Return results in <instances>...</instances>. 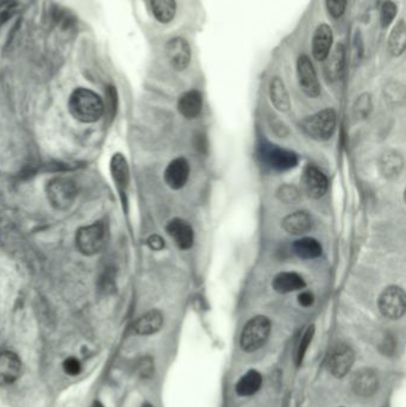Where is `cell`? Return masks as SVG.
I'll list each match as a JSON object with an SVG mask.
<instances>
[{
    "instance_id": "29",
    "label": "cell",
    "mask_w": 406,
    "mask_h": 407,
    "mask_svg": "<svg viewBox=\"0 0 406 407\" xmlns=\"http://www.w3.org/2000/svg\"><path fill=\"white\" fill-rule=\"evenodd\" d=\"M277 197L280 202H285V204H294V202H299L300 192L296 186L282 185L277 191Z\"/></svg>"
},
{
    "instance_id": "14",
    "label": "cell",
    "mask_w": 406,
    "mask_h": 407,
    "mask_svg": "<svg viewBox=\"0 0 406 407\" xmlns=\"http://www.w3.org/2000/svg\"><path fill=\"white\" fill-rule=\"evenodd\" d=\"M188 176H190V163L183 158L173 160L165 170L166 184L172 190L183 188L188 181Z\"/></svg>"
},
{
    "instance_id": "9",
    "label": "cell",
    "mask_w": 406,
    "mask_h": 407,
    "mask_svg": "<svg viewBox=\"0 0 406 407\" xmlns=\"http://www.w3.org/2000/svg\"><path fill=\"white\" fill-rule=\"evenodd\" d=\"M262 158L275 170H289L298 163V156L293 151H286L277 146H268L262 149Z\"/></svg>"
},
{
    "instance_id": "21",
    "label": "cell",
    "mask_w": 406,
    "mask_h": 407,
    "mask_svg": "<svg viewBox=\"0 0 406 407\" xmlns=\"http://www.w3.org/2000/svg\"><path fill=\"white\" fill-rule=\"evenodd\" d=\"M272 286L274 288L275 292L286 294L304 290L306 283L299 274L293 273V271H284V273H279L278 276H275L273 283H272Z\"/></svg>"
},
{
    "instance_id": "24",
    "label": "cell",
    "mask_w": 406,
    "mask_h": 407,
    "mask_svg": "<svg viewBox=\"0 0 406 407\" xmlns=\"http://www.w3.org/2000/svg\"><path fill=\"white\" fill-rule=\"evenodd\" d=\"M269 96H271L272 104L275 109L282 112H286L289 109V97L286 89L285 84L280 77L272 79L269 85Z\"/></svg>"
},
{
    "instance_id": "36",
    "label": "cell",
    "mask_w": 406,
    "mask_h": 407,
    "mask_svg": "<svg viewBox=\"0 0 406 407\" xmlns=\"http://www.w3.org/2000/svg\"><path fill=\"white\" fill-rule=\"evenodd\" d=\"M315 301V297L311 292H301V293L298 295V303H299L303 308H310Z\"/></svg>"
},
{
    "instance_id": "10",
    "label": "cell",
    "mask_w": 406,
    "mask_h": 407,
    "mask_svg": "<svg viewBox=\"0 0 406 407\" xmlns=\"http://www.w3.org/2000/svg\"><path fill=\"white\" fill-rule=\"evenodd\" d=\"M110 172L114 179V186L121 195L123 204L127 202V191L130 184V170H129L128 161L124 155L121 153L114 154L111 158Z\"/></svg>"
},
{
    "instance_id": "13",
    "label": "cell",
    "mask_w": 406,
    "mask_h": 407,
    "mask_svg": "<svg viewBox=\"0 0 406 407\" xmlns=\"http://www.w3.org/2000/svg\"><path fill=\"white\" fill-rule=\"evenodd\" d=\"M166 232L171 236V239L174 241L176 246L181 250H188L192 248L194 242L193 229L186 220L181 218H174L171 220L167 227Z\"/></svg>"
},
{
    "instance_id": "26",
    "label": "cell",
    "mask_w": 406,
    "mask_h": 407,
    "mask_svg": "<svg viewBox=\"0 0 406 407\" xmlns=\"http://www.w3.org/2000/svg\"><path fill=\"white\" fill-rule=\"evenodd\" d=\"M151 10L159 22L169 23L174 18L176 11V0H150Z\"/></svg>"
},
{
    "instance_id": "27",
    "label": "cell",
    "mask_w": 406,
    "mask_h": 407,
    "mask_svg": "<svg viewBox=\"0 0 406 407\" xmlns=\"http://www.w3.org/2000/svg\"><path fill=\"white\" fill-rule=\"evenodd\" d=\"M329 61L326 63V75L329 77L330 80H337L340 79L343 72L344 67V50L343 45L338 44L336 49L333 50L331 55H328ZM326 58V59H328Z\"/></svg>"
},
{
    "instance_id": "16",
    "label": "cell",
    "mask_w": 406,
    "mask_h": 407,
    "mask_svg": "<svg viewBox=\"0 0 406 407\" xmlns=\"http://www.w3.org/2000/svg\"><path fill=\"white\" fill-rule=\"evenodd\" d=\"M282 225V229L289 232V235L300 236L311 230L312 219L309 213L297 211L285 217Z\"/></svg>"
},
{
    "instance_id": "15",
    "label": "cell",
    "mask_w": 406,
    "mask_h": 407,
    "mask_svg": "<svg viewBox=\"0 0 406 407\" xmlns=\"http://www.w3.org/2000/svg\"><path fill=\"white\" fill-rule=\"evenodd\" d=\"M169 63L176 70H183L188 66L191 60L190 45L181 37H174L166 45Z\"/></svg>"
},
{
    "instance_id": "1",
    "label": "cell",
    "mask_w": 406,
    "mask_h": 407,
    "mask_svg": "<svg viewBox=\"0 0 406 407\" xmlns=\"http://www.w3.org/2000/svg\"><path fill=\"white\" fill-rule=\"evenodd\" d=\"M68 109L72 116L81 123L99 121L105 111L104 102L88 88H77L70 97Z\"/></svg>"
},
{
    "instance_id": "3",
    "label": "cell",
    "mask_w": 406,
    "mask_h": 407,
    "mask_svg": "<svg viewBox=\"0 0 406 407\" xmlns=\"http://www.w3.org/2000/svg\"><path fill=\"white\" fill-rule=\"evenodd\" d=\"M107 227L100 222L82 227L78 230L75 236L78 250L86 256L100 253L107 244Z\"/></svg>"
},
{
    "instance_id": "34",
    "label": "cell",
    "mask_w": 406,
    "mask_h": 407,
    "mask_svg": "<svg viewBox=\"0 0 406 407\" xmlns=\"http://www.w3.org/2000/svg\"><path fill=\"white\" fill-rule=\"evenodd\" d=\"M370 96H363L358 100L355 111L359 117H367L370 111Z\"/></svg>"
},
{
    "instance_id": "2",
    "label": "cell",
    "mask_w": 406,
    "mask_h": 407,
    "mask_svg": "<svg viewBox=\"0 0 406 407\" xmlns=\"http://www.w3.org/2000/svg\"><path fill=\"white\" fill-rule=\"evenodd\" d=\"M336 123V112L333 109H326L305 118L301 121V129L314 140L326 141L335 134Z\"/></svg>"
},
{
    "instance_id": "7",
    "label": "cell",
    "mask_w": 406,
    "mask_h": 407,
    "mask_svg": "<svg viewBox=\"0 0 406 407\" xmlns=\"http://www.w3.org/2000/svg\"><path fill=\"white\" fill-rule=\"evenodd\" d=\"M301 186L308 197L319 199L328 192L329 181L322 170H319L315 165H309L304 169Z\"/></svg>"
},
{
    "instance_id": "19",
    "label": "cell",
    "mask_w": 406,
    "mask_h": 407,
    "mask_svg": "<svg viewBox=\"0 0 406 407\" xmlns=\"http://www.w3.org/2000/svg\"><path fill=\"white\" fill-rule=\"evenodd\" d=\"M351 385L356 394L361 396H370L377 392L379 381L373 371L361 369L358 373H355Z\"/></svg>"
},
{
    "instance_id": "17",
    "label": "cell",
    "mask_w": 406,
    "mask_h": 407,
    "mask_svg": "<svg viewBox=\"0 0 406 407\" xmlns=\"http://www.w3.org/2000/svg\"><path fill=\"white\" fill-rule=\"evenodd\" d=\"M378 167L386 179H397L404 168V158L398 151H385L379 158Z\"/></svg>"
},
{
    "instance_id": "32",
    "label": "cell",
    "mask_w": 406,
    "mask_h": 407,
    "mask_svg": "<svg viewBox=\"0 0 406 407\" xmlns=\"http://www.w3.org/2000/svg\"><path fill=\"white\" fill-rule=\"evenodd\" d=\"M347 0H326V6L333 17H341L346 10Z\"/></svg>"
},
{
    "instance_id": "28",
    "label": "cell",
    "mask_w": 406,
    "mask_h": 407,
    "mask_svg": "<svg viewBox=\"0 0 406 407\" xmlns=\"http://www.w3.org/2000/svg\"><path fill=\"white\" fill-rule=\"evenodd\" d=\"M404 22L399 23L395 26V30L392 31L391 38H390V50L395 56H399L402 54L405 49L406 42V30Z\"/></svg>"
},
{
    "instance_id": "23",
    "label": "cell",
    "mask_w": 406,
    "mask_h": 407,
    "mask_svg": "<svg viewBox=\"0 0 406 407\" xmlns=\"http://www.w3.org/2000/svg\"><path fill=\"white\" fill-rule=\"evenodd\" d=\"M293 251L297 256L304 260H312L322 255V246L317 239L311 237H304L298 239L293 244Z\"/></svg>"
},
{
    "instance_id": "35",
    "label": "cell",
    "mask_w": 406,
    "mask_h": 407,
    "mask_svg": "<svg viewBox=\"0 0 406 407\" xmlns=\"http://www.w3.org/2000/svg\"><path fill=\"white\" fill-rule=\"evenodd\" d=\"M146 244L150 249L154 250V251H160L165 248V241L161 236L159 235L150 236L149 239H146Z\"/></svg>"
},
{
    "instance_id": "22",
    "label": "cell",
    "mask_w": 406,
    "mask_h": 407,
    "mask_svg": "<svg viewBox=\"0 0 406 407\" xmlns=\"http://www.w3.org/2000/svg\"><path fill=\"white\" fill-rule=\"evenodd\" d=\"M203 98L198 91H188L180 97L178 102V110L183 117L187 119L197 118L201 112Z\"/></svg>"
},
{
    "instance_id": "37",
    "label": "cell",
    "mask_w": 406,
    "mask_h": 407,
    "mask_svg": "<svg viewBox=\"0 0 406 407\" xmlns=\"http://www.w3.org/2000/svg\"><path fill=\"white\" fill-rule=\"evenodd\" d=\"M273 129H274V131L277 132L278 135L282 136V137H284V136L289 135V130H287V128H286L285 125H284V123H282V121H278V123L273 124Z\"/></svg>"
},
{
    "instance_id": "18",
    "label": "cell",
    "mask_w": 406,
    "mask_h": 407,
    "mask_svg": "<svg viewBox=\"0 0 406 407\" xmlns=\"http://www.w3.org/2000/svg\"><path fill=\"white\" fill-rule=\"evenodd\" d=\"M164 325V315L158 310H151L141 315L134 324L135 334L141 336L156 334Z\"/></svg>"
},
{
    "instance_id": "33",
    "label": "cell",
    "mask_w": 406,
    "mask_h": 407,
    "mask_svg": "<svg viewBox=\"0 0 406 407\" xmlns=\"http://www.w3.org/2000/svg\"><path fill=\"white\" fill-rule=\"evenodd\" d=\"M63 371H66L67 374L75 376V375L80 374L81 364L79 359L75 357H68L65 359L63 362Z\"/></svg>"
},
{
    "instance_id": "5",
    "label": "cell",
    "mask_w": 406,
    "mask_h": 407,
    "mask_svg": "<svg viewBox=\"0 0 406 407\" xmlns=\"http://www.w3.org/2000/svg\"><path fill=\"white\" fill-rule=\"evenodd\" d=\"M46 193L50 205L54 209L63 211L73 205L78 197V188L73 180L60 176L48 183Z\"/></svg>"
},
{
    "instance_id": "25",
    "label": "cell",
    "mask_w": 406,
    "mask_h": 407,
    "mask_svg": "<svg viewBox=\"0 0 406 407\" xmlns=\"http://www.w3.org/2000/svg\"><path fill=\"white\" fill-rule=\"evenodd\" d=\"M262 385V376L257 371H249L245 373L236 385L238 396H249L255 394Z\"/></svg>"
},
{
    "instance_id": "12",
    "label": "cell",
    "mask_w": 406,
    "mask_h": 407,
    "mask_svg": "<svg viewBox=\"0 0 406 407\" xmlns=\"http://www.w3.org/2000/svg\"><path fill=\"white\" fill-rule=\"evenodd\" d=\"M354 364V352L347 344H338L330 354L329 369L336 378H343Z\"/></svg>"
},
{
    "instance_id": "11",
    "label": "cell",
    "mask_w": 406,
    "mask_h": 407,
    "mask_svg": "<svg viewBox=\"0 0 406 407\" xmlns=\"http://www.w3.org/2000/svg\"><path fill=\"white\" fill-rule=\"evenodd\" d=\"M22 373V361L15 352H0V386L12 385Z\"/></svg>"
},
{
    "instance_id": "20",
    "label": "cell",
    "mask_w": 406,
    "mask_h": 407,
    "mask_svg": "<svg viewBox=\"0 0 406 407\" xmlns=\"http://www.w3.org/2000/svg\"><path fill=\"white\" fill-rule=\"evenodd\" d=\"M333 44V31L331 28L326 24L319 26L316 30L314 36V48L312 53L316 60L324 61L330 54V48Z\"/></svg>"
},
{
    "instance_id": "8",
    "label": "cell",
    "mask_w": 406,
    "mask_h": 407,
    "mask_svg": "<svg viewBox=\"0 0 406 407\" xmlns=\"http://www.w3.org/2000/svg\"><path fill=\"white\" fill-rule=\"evenodd\" d=\"M297 70H298L300 87L303 89V92L311 98L319 97L321 93L319 79L316 75L314 65L308 56H300L297 63Z\"/></svg>"
},
{
    "instance_id": "4",
    "label": "cell",
    "mask_w": 406,
    "mask_h": 407,
    "mask_svg": "<svg viewBox=\"0 0 406 407\" xmlns=\"http://www.w3.org/2000/svg\"><path fill=\"white\" fill-rule=\"evenodd\" d=\"M271 334V320L265 315H257L248 323L241 335V347L245 352H257L262 348Z\"/></svg>"
},
{
    "instance_id": "30",
    "label": "cell",
    "mask_w": 406,
    "mask_h": 407,
    "mask_svg": "<svg viewBox=\"0 0 406 407\" xmlns=\"http://www.w3.org/2000/svg\"><path fill=\"white\" fill-rule=\"evenodd\" d=\"M314 332H315V327L312 325V327H309L305 335H304V337L301 338L299 349H298V354H297V362H298V364L303 362L304 355H305V352L308 350L309 345L311 343Z\"/></svg>"
},
{
    "instance_id": "31",
    "label": "cell",
    "mask_w": 406,
    "mask_h": 407,
    "mask_svg": "<svg viewBox=\"0 0 406 407\" xmlns=\"http://www.w3.org/2000/svg\"><path fill=\"white\" fill-rule=\"evenodd\" d=\"M395 13H397L395 5L392 1H385L383 8H381V23H383V26H390L392 21L395 19Z\"/></svg>"
},
{
    "instance_id": "38",
    "label": "cell",
    "mask_w": 406,
    "mask_h": 407,
    "mask_svg": "<svg viewBox=\"0 0 406 407\" xmlns=\"http://www.w3.org/2000/svg\"><path fill=\"white\" fill-rule=\"evenodd\" d=\"M92 407H105L104 406L103 403H100V401H95Z\"/></svg>"
},
{
    "instance_id": "6",
    "label": "cell",
    "mask_w": 406,
    "mask_h": 407,
    "mask_svg": "<svg viewBox=\"0 0 406 407\" xmlns=\"http://www.w3.org/2000/svg\"><path fill=\"white\" fill-rule=\"evenodd\" d=\"M378 306L388 320L402 318L406 310L405 292L402 287L395 285L386 287L379 297Z\"/></svg>"
},
{
    "instance_id": "39",
    "label": "cell",
    "mask_w": 406,
    "mask_h": 407,
    "mask_svg": "<svg viewBox=\"0 0 406 407\" xmlns=\"http://www.w3.org/2000/svg\"><path fill=\"white\" fill-rule=\"evenodd\" d=\"M143 407H153L151 406V405H150V403H146V405H144V406Z\"/></svg>"
}]
</instances>
